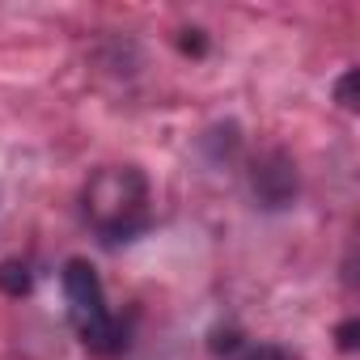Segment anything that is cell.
<instances>
[{"mask_svg": "<svg viewBox=\"0 0 360 360\" xmlns=\"http://www.w3.org/2000/svg\"><path fill=\"white\" fill-rule=\"evenodd\" d=\"M85 221L102 242H131L153 225V195L148 178L136 165H102L89 174L81 191Z\"/></svg>", "mask_w": 360, "mask_h": 360, "instance_id": "1", "label": "cell"}, {"mask_svg": "<svg viewBox=\"0 0 360 360\" xmlns=\"http://www.w3.org/2000/svg\"><path fill=\"white\" fill-rule=\"evenodd\" d=\"M60 292H64V305H68V322L72 330L81 335V343L94 352V356H119L123 352V322L119 314L106 305V288L94 271V263L85 259H68L64 271H60Z\"/></svg>", "mask_w": 360, "mask_h": 360, "instance_id": "2", "label": "cell"}, {"mask_svg": "<svg viewBox=\"0 0 360 360\" xmlns=\"http://www.w3.org/2000/svg\"><path fill=\"white\" fill-rule=\"evenodd\" d=\"M0 288H5L9 297H22V292H30V267H26V263H18V259L0 263Z\"/></svg>", "mask_w": 360, "mask_h": 360, "instance_id": "3", "label": "cell"}, {"mask_svg": "<svg viewBox=\"0 0 360 360\" xmlns=\"http://www.w3.org/2000/svg\"><path fill=\"white\" fill-rule=\"evenodd\" d=\"M233 360H297V352H288L280 343H246L233 352Z\"/></svg>", "mask_w": 360, "mask_h": 360, "instance_id": "4", "label": "cell"}, {"mask_svg": "<svg viewBox=\"0 0 360 360\" xmlns=\"http://www.w3.org/2000/svg\"><path fill=\"white\" fill-rule=\"evenodd\" d=\"M352 85H356V72H343V81H339V89H335L343 110H356V102H352Z\"/></svg>", "mask_w": 360, "mask_h": 360, "instance_id": "5", "label": "cell"}, {"mask_svg": "<svg viewBox=\"0 0 360 360\" xmlns=\"http://www.w3.org/2000/svg\"><path fill=\"white\" fill-rule=\"evenodd\" d=\"M356 330H360V322H356V318L339 326V347H343V352H352V347H356Z\"/></svg>", "mask_w": 360, "mask_h": 360, "instance_id": "6", "label": "cell"}]
</instances>
